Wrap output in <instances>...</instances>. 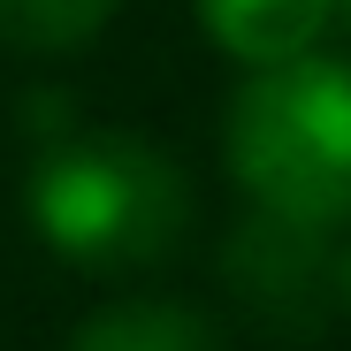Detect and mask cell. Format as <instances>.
<instances>
[{
  "label": "cell",
  "instance_id": "cell-4",
  "mask_svg": "<svg viewBox=\"0 0 351 351\" xmlns=\"http://www.w3.org/2000/svg\"><path fill=\"white\" fill-rule=\"evenodd\" d=\"M336 16V0H199L206 38L229 53V62H290V53H313L321 23Z\"/></svg>",
  "mask_w": 351,
  "mask_h": 351
},
{
  "label": "cell",
  "instance_id": "cell-3",
  "mask_svg": "<svg viewBox=\"0 0 351 351\" xmlns=\"http://www.w3.org/2000/svg\"><path fill=\"white\" fill-rule=\"evenodd\" d=\"M229 282L237 298L267 321V328H321L328 298H336V260L321 252V229L313 221H290V214H260L252 229L229 237Z\"/></svg>",
  "mask_w": 351,
  "mask_h": 351
},
{
  "label": "cell",
  "instance_id": "cell-8",
  "mask_svg": "<svg viewBox=\"0 0 351 351\" xmlns=\"http://www.w3.org/2000/svg\"><path fill=\"white\" fill-rule=\"evenodd\" d=\"M336 8H343V16H351V0H336Z\"/></svg>",
  "mask_w": 351,
  "mask_h": 351
},
{
  "label": "cell",
  "instance_id": "cell-7",
  "mask_svg": "<svg viewBox=\"0 0 351 351\" xmlns=\"http://www.w3.org/2000/svg\"><path fill=\"white\" fill-rule=\"evenodd\" d=\"M336 298H343V306H351V252H343V260H336Z\"/></svg>",
  "mask_w": 351,
  "mask_h": 351
},
{
  "label": "cell",
  "instance_id": "cell-2",
  "mask_svg": "<svg viewBox=\"0 0 351 351\" xmlns=\"http://www.w3.org/2000/svg\"><path fill=\"white\" fill-rule=\"evenodd\" d=\"M229 176L260 214L343 221L351 214V69L321 53L267 62L229 99Z\"/></svg>",
  "mask_w": 351,
  "mask_h": 351
},
{
  "label": "cell",
  "instance_id": "cell-6",
  "mask_svg": "<svg viewBox=\"0 0 351 351\" xmlns=\"http://www.w3.org/2000/svg\"><path fill=\"white\" fill-rule=\"evenodd\" d=\"M114 0H0V38L23 53H77L107 31Z\"/></svg>",
  "mask_w": 351,
  "mask_h": 351
},
{
  "label": "cell",
  "instance_id": "cell-5",
  "mask_svg": "<svg viewBox=\"0 0 351 351\" xmlns=\"http://www.w3.org/2000/svg\"><path fill=\"white\" fill-rule=\"evenodd\" d=\"M69 351H221L214 321L199 306H168V298H130V306H107L77 328Z\"/></svg>",
  "mask_w": 351,
  "mask_h": 351
},
{
  "label": "cell",
  "instance_id": "cell-1",
  "mask_svg": "<svg viewBox=\"0 0 351 351\" xmlns=\"http://www.w3.org/2000/svg\"><path fill=\"white\" fill-rule=\"evenodd\" d=\"M31 221L84 275H138L184 245L191 184L138 130H69L31 168Z\"/></svg>",
  "mask_w": 351,
  "mask_h": 351
}]
</instances>
